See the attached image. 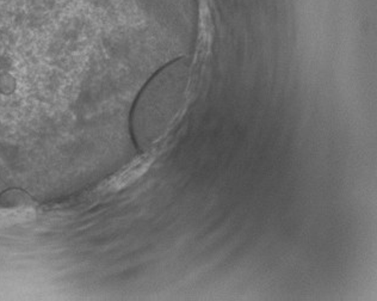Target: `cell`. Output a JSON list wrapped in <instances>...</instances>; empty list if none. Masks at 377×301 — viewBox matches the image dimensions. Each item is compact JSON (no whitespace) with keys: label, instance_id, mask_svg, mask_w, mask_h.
Here are the masks:
<instances>
[{"label":"cell","instance_id":"obj_1","mask_svg":"<svg viewBox=\"0 0 377 301\" xmlns=\"http://www.w3.org/2000/svg\"><path fill=\"white\" fill-rule=\"evenodd\" d=\"M151 162L152 158H150V157L138 159V160L131 164L130 167H127L125 171L116 176L113 180H110V187L113 190H118V189L126 187L128 184L131 183L133 180L138 178L143 173H145Z\"/></svg>","mask_w":377,"mask_h":301}]
</instances>
